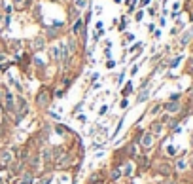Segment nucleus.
<instances>
[{
	"instance_id": "obj_1",
	"label": "nucleus",
	"mask_w": 193,
	"mask_h": 184,
	"mask_svg": "<svg viewBox=\"0 0 193 184\" xmlns=\"http://www.w3.org/2000/svg\"><path fill=\"white\" fill-rule=\"evenodd\" d=\"M9 161H12V152H9V150H4V152H0V163H2V167L9 165Z\"/></svg>"
},
{
	"instance_id": "obj_2",
	"label": "nucleus",
	"mask_w": 193,
	"mask_h": 184,
	"mask_svg": "<svg viewBox=\"0 0 193 184\" xmlns=\"http://www.w3.org/2000/svg\"><path fill=\"white\" fill-rule=\"evenodd\" d=\"M4 106L8 108V110L14 108V95H12L9 91H4Z\"/></svg>"
},
{
	"instance_id": "obj_3",
	"label": "nucleus",
	"mask_w": 193,
	"mask_h": 184,
	"mask_svg": "<svg viewBox=\"0 0 193 184\" xmlns=\"http://www.w3.org/2000/svg\"><path fill=\"white\" fill-rule=\"evenodd\" d=\"M47 103H49V95H47V91H45V88H44V91L40 93V95H38V105H47Z\"/></svg>"
},
{
	"instance_id": "obj_4",
	"label": "nucleus",
	"mask_w": 193,
	"mask_h": 184,
	"mask_svg": "<svg viewBox=\"0 0 193 184\" xmlns=\"http://www.w3.org/2000/svg\"><path fill=\"white\" fill-rule=\"evenodd\" d=\"M142 146L144 148H150V146H152V137H150V133L142 137Z\"/></svg>"
},
{
	"instance_id": "obj_5",
	"label": "nucleus",
	"mask_w": 193,
	"mask_h": 184,
	"mask_svg": "<svg viewBox=\"0 0 193 184\" xmlns=\"http://www.w3.org/2000/svg\"><path fill=\"white\" fill-rule=\"evenodd\" d=\"M178 108H180L178 103H169V105H167V110H169V112H176Z\"/></svg>"
},
{
	"instance_id": "obj_6",
	"label": "nucleus",
	"mask_w": 193,
	"mask_h": 184,
	"mask_svg": "<svg viewBox=\"0 0 193 184\" xmlns=\"http://www.w3.org/2000/svg\"><path fill=\"white\" fill-rule=\"evenodd\" d=\"M51 57H53V59H59V57H61V50H59V48H53V50H51Z\"/></svg>"
},
{
	"instance_id": "obj_7",
	"label": "nucleus",
	"mask_w": 193,
	"mask_h": 184,
	"mask_svg": "<svg viewBox=\"0 0 193 184\" xmlns=\"http://www.w3.org/2000/svg\"><path fill=\"white\" fill-rule=\"evenodd\" d=\"M42 44H44V40H42V38H36V40H34V48H36V50H40Z\"/></svg>"
},
{
	"instance_id": "obj_8",
	"label": "nucleus",
	"mask_w": 193,
	"mask_h": 184,
	"mask_svg": "<svg viewBox=\"0 0 193 184\" xmlns=\"http://www.w3.org/2000/svg\"><path fill=\"white\" fill-rule=\"evenodd\" d=\"M167 154H171V156H174V154H176V148H174V146H169V148H167Z\"/></svg>"
},
{
	"instance_id": "obj_9",
	"label": "nucleus",
	"mask_w": 193,
	"mask_h": 184,
	"mask_svg": "<svg viewBox=\"0 0 193 184\" xmlns=\"http://www.w3.org/2000/svg\"><path fill=\"white\" fill-rule=\"evenodd\" d=\"M80 27H81V21L78 19V21H76V25H74V32H80Z\"/></svg>"
},
{
	"instance_id": "obj_10",
	"label": "nucleus",
	"mask_w": 193,
	"mask_h": 184,
	"mask_svg": "<svg viewBox=\"0 0 193 184\" xmlns=\"http://www.w3.org/2000/svg\"><path fill=\"white\" fill-rule=\"evenodd\" d=\"M131 89H133V86H131V84H127V86H125V89H123V93H125V95H129V93H131Z\"/></svg>"
},
{
	"instance_id": "obj_11",
	"label": "nucleus",
	"mask_w": 193,
	"mask_h": 184,
	"mask_svg": "<svg viewBox=\"0 0 193 184\" xmlns=\"http://www.w3.org/2000/svg\"><path fill=\"white\" fill-rule=\"evenodd\" d=\"M25 2H27V0H15V4H17V8H23V6H25Z\"/></svg>"
},
{
	"instance_id": "obj_12",
	"label": "nucleus",
	"mask_w": 193,
	"mask_h": 184,
	"mask_svg": "<svg viewBox=\"0 0 193 184\" xmlns=\"http://www.w3.org/2000/svg\"><path fill=\"white\" fill-rule=\"evenodd\" d=\"M127 106H129V103H127L125 99H123V101H121V108H127Z\"/></svg>"
}]
</instances>
